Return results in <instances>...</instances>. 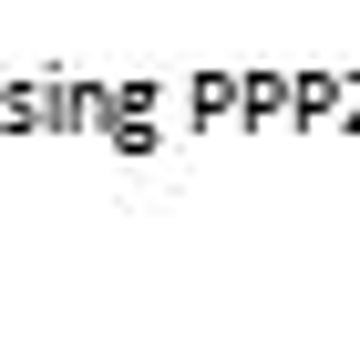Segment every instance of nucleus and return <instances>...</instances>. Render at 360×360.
Returning a JSON list of instances; mask_svg holds the SVG:
<instances>
[]
</instances>
